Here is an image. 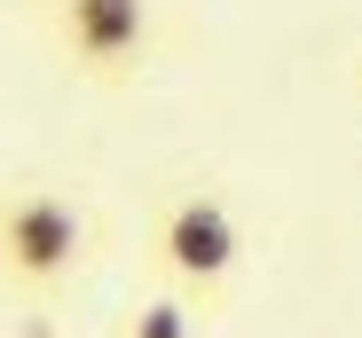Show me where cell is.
Masks as SVG:
<instances>
[{"label":"cell","instance_id":"obj_1","mask_svg":"<svg viewBox=\"0 0 362 338\" xmlns=\"http://www.w3.org/2000/svg\"><path fill=\"white\" fill-rule=\"evenodd\" d=\"M87 260V212L64 189H8L0 197V291L16 299H55Z\"/></svg>","mask_w":362,"mask_h":338},{"label":"cell","instance_id":"obj_2","mask_svg":"<svg viewBox=\"0 0 362 338\" xmlns=\"http://www.w3.org/2000/svg\"><path fill=\"white\" fill-rule=\"evenodd\" d=\"M150 260H158V275H165L181 299L205 307L228 275H236V260H245V229H236V212H228L213 189H181V197H165L158 220H150Z\"/></svg>","mask_w":362,"mask_h":338},{"label":"cell","instance_id":"obj_3","mask_svg":"<svg viewBox=\"0 0 362 338\" xmlns=\"http://www.w3.org/2000/svg\"><path fill=\"white\" fill-rule=\"evenodd\" d=\"M55 47L79 79H134L150 55V0H55Z\"/></svg>","mask_w":362,"mask_h":338},{"label":"cell","instance_id":"obj_4","mask_svg":"<svg viewBox=\"0 0 362 338\" xmlns=\"http://www.w3.org/2000/svg\"><path fill=\"white\" fill-rule=\"evenodd\" d=\"M118 338H197V299H181V291L142 299V307L127 315V330H118Z\"/></svg>","mask_w":362,"mask_h":338}]
</instances>
